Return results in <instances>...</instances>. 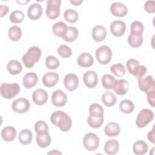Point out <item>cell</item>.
I'll use <instances>...</instances> for the list:
<instances>
[{"label":"cell","instance_id":"1","mask_svg":"<svg viewBox=\"0 0 155 155\" xmlns=\"http://www.w3.org/2000/svg\"><path fill=\"white\" fill-rule=\"evenodd\" d=\"M50 121L53 124L58 127L63 132L68 131L72 125V120L70 117L62 111L53 112L50 116Z\"/></svg>","mask_w":155,"mask_h":155},{"label":"cell","instance_id":"2","mask_svg":"<svg viewBox=\"0 0 155 155\" xmlns=\"http://www.w3.org/2000/svg\"><path fill=\"white\" fill-rule=\"evenodd\" d=\"M42 54L41 50L37 46H32L28 49L22 58L24 65L28 68H32L34 65L39 61Z\"/></svg>","mask_w":155,"mask_h":155},{"label":"cell","instance_id":"3","mask_svg":"<svg viewBox=\"0 0 155 155\" xmlns=\"http://www.w3.org/2000/svg\"><path fill=\"white\" fill-rule=\"evenodd\" d=\"M0 91L1 96L5 99H12L20 91V87L17 83H2L1 85Z\"/></svg>","mask_w":155,"mask_h":155},{"label":"cell","instance_id":"4","mask_svg":"<svg viewBox=\"0 0 155 155\" xmlns=\"http://www.w3.org/2000/svg\"><path fill=\"white\" fill-rule=\"evenodd\" d=\"M95 55L99 63L102 65H106L111 59L112 51L108 46L102 45L96 49Z\"/></svg>","mask_w":155,"mask_h":155},{"label":"cell","instance_id":"5","mask_svg":"<svg viewBox=\"0 0 155 155\" xmlns=\"http://www.w3.org/2000/svg\"><path fill=\"white\" fill-rule=\"evenodd\" d=\"M154 118V113L152 110L144 108L140 110L137 114L136 124L139 128H143L150 123Z\"/></svg>","mask_w":155,"mask_h":155},{"label":"cell","instance_id":"6","mask_svg":"<svg viewBox=\"0 0 155 155\" xmlns=\"http://www.w3.org/2000/svg\"><path fill=\"white\" fill-rule=\"evenodd\" d=\"M61 5V0H48L47 1L46 15L50 19L53 20L59 16Z\"/></svg>","mask_w":155,"mask_h":155},{"label":"cell","instance_id":"7","mask_svg":"<svg viewBox=\"0 0 155 155\" xmlns=\"http://www.w3.org/2000/svg\"><path fill=\"white\" fill-rule=\"evenodd\" d=\"M83 144L87 150L93 151L99 147V139L96 134L88 133L85 134L83 138Z\"/></svg>","mask_w":155,"mask_h":155},{"label":"cell","instance_id":"8","mask_svg":"<svg viewBox=\"0 0 155 155\" xmlns=\"http://www.w3.org/2000/svg\"><path fill=\"white\" fill-rule=\"evenodd\" d=\"M30 107V103L25 97H20L15 100L12 104L13 110L18 113H24L27 112Z\"/></svg>","mask_w":155,"mask_h":155},{"label":"cell","instance_id":"9","mask_svg":"<svg viewBox=\"0 0 155 155\" xmlns=\"http://www.w3.org/2000/svg\"><path fill=\"white\" fill-rule=\"evenodd\" d=\"M67 102V96L62 90H54L51 95V102L53 105L58 107L64 106Z\"/></svg>","mask_w":155,"mask_h":155},{"label":"cell","instance_id":"10","mask_svg":"<svg viewBox=\"0 0 155 155\" xmlns=\"http://www.w3.org/2000/svg\"><path fill=\"white\" fill-rule=\"evenodd\" d=\"M139 89L147 93L150 90L155 88V82L152 76L148 75L138 79Z\"/></svg>","mask_w":155,"mask_h":155},{"label":"cell","instance_id":"11","mask_svg":"<svg viewBox=\"0 0 155 155\" xmlns=\"http://www.w3.org/2000/svg\"><path fill=\"white\" fill-rule=\"evenodd\" d=\"M64 84L67 90L70 91L75 90L79 85V78L76 74L68 73L64 79Z\"/></svg>","mask_w":155,"mask_h":155},{"label":"cell","instance_id":"12","mask_svg":"<svg viewBox=\"0 0 155 155\" xmlns=\"http://www.w3.org/2000/svg\"><path fill=\"white\" fill-rule=\"evenodd\" d=\"M59 79V76L56 72L49 71L42 76V81L44 86L51 88L57 84Z\"/></svg>","mask_w":155,"mask_h":155},{"label":"cell","instance_id":"13","mask_svg":"<svg viewBox=\"0 0 155 155\" xmlns=\"http://www.w3.org/2000/svg\"><path fill=\"white\" fill-rule=\"evenodd\" d=\"M97 74L94 71H87L83 74L84 83L87 87L93 88L95 87L97 84Z\"/></svg>","mask_w":155,"mask_h":155},{"label":"cell","instance_id":"14","mask_svg":"<svg viewBox=\"0 0 155 155\" xmlns=\"http://www.w3.org/2000/svg\"><path fill=\"white\" fill-rule=\"evenodd\" d=\"M31 97L35 104L38 105H42L47 102L48 93L42 88H38L33 92Z\"/></svg>","mask_w":155,"mask_h":155},{"label":"cell","instance_id":"15","mask_svg":"<svg viewBox=\"0 0 155 155\" xmlns=\"http://www.w3.org/2000/svg\"><path fill=\"white\" fill-rule=\"evenodd\" d=\"M110 28L111 34L113 36L116 37H120L124 34L126 30V24L122 21H114L110 24Z\"/></svg>","mask_w":155,"mask_h":155},{"label":"cell","instance_id":"16","mask_svg":"<svg viewBox=\"0 0 155 155\" xmlns=\"http://www.w3.org/2000/svg\"><path fill=\"white\" fill-rule=\"evenodd\" d=\"M110 12L115 16L124 17L128 13L127 7L120 2H114L110 5Z\"/></svg>","mask_w":155,"mask_h":155},{"label":"cell","instance_id":"17","mask_svg":"<svg viewBox=\"0 0 155 155\" xmlns=\"http://www.w3.org/2000/svg\"><path fill=\"white\" fill-rule=\"evenodd\" d=\"M42 14V7L38 3L31 4L27 10V15L31 20H37L40 18Z\"/></svg>","mask_w":155,"mask_h":155},{"label":"cell","instance_id":"18","mask_svg":"<svg viewBox=\"0 0 155 155\" xmlns=\"http://www.w3.org/2000/svg\"><path fill=\"white\" fill-rule=\"evenodd\" d=\"M91 35L93 39L95 41L101 42L105 39L107 32L105 27L104 25H97L93 28Z\"/></svg>","mask_w":155,"mask_h":155},{"label":"cell","instance_id":"19","mask_svg":"<svg viewBox=\"0 0 155 155\" xmlns=\"http://www.w3.org/2000/svg\"><path fill=\"white\" fill-rule=\"evenodd\" d=\"M120 127L119 125L114 122H110L104 127V133L108 137H114L119 134Z\"/></svg>","mask_w":155,"mask_h":155},{"label":"cell","instance_id":"20","mask_svg":"<svg viewBox=\"0 0 155 155\" xmlns=\"http://www.w3.org/2000/svg\"><path fill=\"white\" fill-rule=\"evenodd\" d=\"M36 140L38 145L41 148H46L51 143V137L48 131L36 133Z\"/></svg>","mask_w":155,"mask_h":155},{"label":"cell","instance_id":"21","mask_svg":"<svg viewBox=\"0 0 155 155\" xmlns=\"http://www.w3.org/2000/svg\"><path fill=\"white\" fill-rule=\"evenodd\" d=\"M38 80V78L36 73L33 72H29L24 76L22 84L26 88H31L36 85Z\"/></svg>","mask_w":155,"mask_h":155},{"label":"cell","instance_id":"22","mask_svg":"<svg viewBox=\"0 0 155 155\" xmlns=\"http://www.w3.org/2000/svg\"><path fill=\"white\" fill-rule=\"evenodd\" d=\"M77 62L80 67H89L94 63L93 56L87 52L81 53L77 58Z\"/></svg>","mask_w":155,"mask_h":155},{"label":"cell","instance_id":"23","mask_svg":"<svg viewBox=\"0 0 155 155\" xmlns=\"http://www.w3.org/2000/svg\"><path fill=\"white\" fill-rule=\"evenodd\" d=\"M16 136V129L12 126H7L1 131V137L6 142H12Z\"/></svg>","mask_w":155,"mask_h":155},{"label":"cell","instance_id":"24","mask_svg":"<svg viewBox=\"0 0 155 155\" xmlns=\"http://www.w3.org/2000/svg\"><path fill=\"white\" fill-rule=\"evenodd\" d=\"M119 149V143L115 139H110L107 141L104 145V151L109 155L116 154Z\"/></svg>","mask_w":155,"mask_h":155},{"label":"cell","instance_id":"25","mask_svg":"<svg viewBox=\"0 0 155 155\" xmlns=\"http://www.w3.org/2000/svg\"><path fill=\"white\" fill-rule=\"evenodd\" d=\"M113 90L118 95L122 96L125 94L129 90V83L128 81L125 79L117 80L116 85Z\"/></svg>","mask_w":155,"mask_h":155},{"label":"cell","instance_id":"26","mask_svg":"<svg viewBox=\"0 0 155 155\" xmlns=\"http://www.w3.org/2000/svg\"><path fill=\"white\" fill-rule=\"evenodd\" d=\"M68 26L64 22H58L53 24L52 27V31L53 33L59 38H63L67 32Z\"/></svg>","mask_w":155,"mask_h":155},{"label":"cell","instance_id":"27","mask_svg":"<svg viewBox=\"0 0 155 155\" xmlns=\"http://www.w3.org/2000/svg\"><path fill=\"white\" fill-rule=\"evenodd\" d=\"M7 69L10 74L15 75L20 73L22 70V64L17 60L12 59L7 65Z\"/></svg>","mask_w":155,"mask_h":155},{"label":"cell","instance_id":"28","mask_svg":"<svg viewBox=\"0 0 155 155\" xmlns=\"http://www.w3.org/2000/svg\"><path fill=\"white\" fill-rule=\"evenodd\" d=\"M116 82L117 80L116 78L110 74H104L102 78V85L103 87L107 90L113 89L116 85Z\"/></svg>","mask_w":155,"mask_h":155},{"label":"cell","instance_id":"29","mask_svg":"<svg viewBox=\"0 0 155 155\" xmlns=\"http://www.w3.org/2000/svg\"><path fill=\"white\" fill-rule=\"evenodd\" d=\"M33 138V134L31 131L28 129H24L21 130L18 134L19 142L23 145H28L31 143Z\"/></svg>","mask_w":155,"mask_h":155},{"label":"cell","instance_id":"30","mask_svg":"<svg viewBox=\"0 0 155 155\" xmlns=\"http://www.w3.org/2000/svg\"><path fill=\"white\" fill-rule=\"evenodd\" d=\"M148 145L143 140L136 141L133 145V150L134 154L137 155H142L148 151Z\"/></svg>","mask_w":155,"mask_h":155},{"label":"cell","instance_id":"31","mask_svg":"<svg viewBox=\"0 0 155 155\" xmlns=\"http://www.w3.org/2000/svg\"><path fill=\"white\" fill-rule=\"evenodd\" d=\"M128 42L131 47H139L143 43L142 35H137L130 33L128 36Z\"/></svg>","mask_w":155,"mask_h":155},{"label":"cell","instance_id":"32","mask_svg":"<svg viewBox=\"0 0 155 155\" xmlns=\"http://www.w3.org/2000/svg\"><path fill=\"white\" fill-rule=\"evenodd\" d=\"M101 99L104 104L108 107H113L116 104L117 100L116 95L111 91L104 92L102 95Z\"/></svg>","mask_w":155,"mask_h":155},{"label":"cell","instance_id":"33","mask_svg":"<svg viewBox=\"0 0 155 155\" xmlns=\"http://www.w3.org/2000/svg\"><path fill=\"white\" fill-rule=\"evenodd\" d=\"M79 31L77 28L73 26H70L68 27L67 32L62 38V39L67 42H71L75 41L77 39Z\"/></svg>","mask_w":155,"mask_h":155},{"label":"cell","instance_id":"34","mask_svg":"<svg viewBox=\"0 0 155 155\" xmlns=\"http://www.w3.org/2000/svg\"><path fill=\"white\" fill-rule=\"evenodd\" d=\"M8 35L11 41H18L22 36V30L19 27L13 25L8 29Z\"/></svg>","mask_w":155,"mask_h":155},{"label":"cell","instance_id":"35","mask_svg":"<svg viewBox=\"0 0 155 155\" xmlns=\"http://www.w3.org/2000/svg\"><path fill=\"white\" fill-rule=\"evenodd\" d=\"M119 109L125 114L131 113L134 109L133 102L129 99H124L119 104Z\"/></svg>","mask_w":155,"mask_h":155},{"label":"cell","instance_id":"36","mask_svg":"<svg viewBox=\"0 0 155 155\" xmlns=\"http://www.w3.org/2000/svg\"><path fill=\"white\" fill-rule=\"evenodd\" d=\"M89 113L90 115L92 116L101 117L104 116V111L100 104L97 103H93L91 104L89 107Z\"/></svg>","mask_w":155,"mask_h":155},{"label":"cell","instance_id":"37","mask_svg":"<svg viewBox=\"0 0 155 155\" xmlns=\"http://www.w3.org/2000/svg\"><path fill=\"white\" fill-rule=\"evenodd\" d=\"M64 17L66 21L70 23H74L78 20L79 15L76 10L71 8H68L65 10Z\"/></svg>","mask_w":155,"mask_h":155},{"label":"cell","instance_id":"38","mask_svg":"<svg viewBox=\"0 0 155 155\" xmlns=\"http://www.w3.org/2000/svg\"><path fill=\"white\" fill-rule=\"evenodd\" d=\"M104 117H97L89 115L87 119V123L88 125L93 128H99L104 123Z\"/></svg>","mask_w":155,"mask_h":155},{"label":"cell","instance_id":"39","mask_svg":"<svg viewBox=\"0 0 155 155\" xmlns=\"http://www.w3.org/2000/svg\"><path fill=\"white\" fill-rule=\"evenodd\" d=\"M9 19L12 23L19 24L23 21L24 19V14L21 10H15L10 13Z\"/></svg>","mask_w":155,"mask_h":155},{"label":"cell","instance_id":"40","mask_svg":"<svg viewBox=\"0 0 155 155\" xmlns=\"http://www.w3.org/2000/svg\"><path fill=\"white\" fill-rule=\"evenodd\" d=\"M60 65L59 60L54 56H48L45 59V65L50 70L56 69Z\"/></svg>","mask_w":155,"mask_h":155},{"label":"cell","instance_id":"41","mask_svg":"<svg viewBox=\"0 0 155 155\" xmlns=\"http://www.w3.org/2000/svg\"><path fill=\"white\" fill-rule=\"evenodd\" d=\"M111 73L117 77L123 76L125 74V68L124 65L121 63H117L113 65L110 67Z\"/></svg>","mask_w":155,"mask_h":155},{"label":"cell","instance_id":"42","mask_svg":"<svg viewBox=\"0 0 155 155\" xmlns=\"http://www.w3.org/2000/svg\"><path fill=\"white\" fill-rule=\"evenodd\" d=\"M143 28V25L141 22L139 21H133L131 24L130 33L137 35H142Z\"/></svg>","mask_w":155,"mask_h":155},{"label":"cell","instance_id":"43","mask_svg":"<svg viewBox=\"0 0 155 155\" xmlns=\"http://www.w3.org/2000/svg\"><path fill=\"white\" fill-rule=\"evenodd\" d=\"M57 51L58 54L63 58H68L72 54L71 49L68 46L64 44L60 45Z\"/></svg>","mask_w":155,"mask_h":155},{"label":"cell","instance_id":"44","mask_svg":"<svg viewBox=\"0 0 155 155\" xmlns=\"http://www.w3.org/2000/svg\"><path fill=\"white\" fill-rule=\"evenodd\" d=\"M126 65L128 72L132 75H133L136 69L139 65V62L138 61L134 59H130L127 61Z\"/></svg>","mask_w":155,"mask_h":155},{"label":"cell","instance_id":"45","mask_svg":"<svg viewBox=\"0 0 155 155\" xmlns=\"http://www.w3.org/2000/svg\"><path fill=\"white\" fill-rule=\"evenodd\" d=\"M35 131L36 133L44 132V131H48V127L46 122L42 120L37 121L34 125Z\"/></svg>","mask_w":155,"mask_h":155},{"label":"cell","instance_id":"46","mask_svg":"<svg viewBox=\"0 0 155 155\" xmlns=\"http://www.w3.org/2000/svg\"><path fill=\"white\" fill-rule=\"evenodd\" d=\"M147 69L145 66L144 65H139L137 68L136 69L133 76H135L137 79H140L141 78L143 77V76L147 73Z\"/></svg>","mask_w":155,"mask_h":155},{"label":"cell","instance_id":"47","mask_svg":"<svg viewBox=\"0 0 155 155\" xmlns=\"http://www.w3.org/2000/svg\"><path fill=\"white\" fill-rule=\"evenodd\" d=\"M144 8L149 13H153L155 12V1L153 0L147 1L144 5Z\"/></svg>","mask_w":155,"mask_h":155},{"label":"cell","instance_id":"48","mask_svg":"<svg viewBox=\"0 0 155 155\" xmlns=\"http://www.w3.org/2000/svg\"><path fill=\"white\" fill-rule=\"evenodd\" d=\"M154 93H155V88H153L146 93L147 96V100H148V104L153 107H154V102H155Z\"/></svg>","mask_w":155,"mask_h":155},{"label":"cell","instance_id":"49","mask_svg":"<svg viewBox=\"0 0 155 155\" xmlns=\"http://www.w3.org/2000/svg\"><path fill=\"white\" fill-rule=\"evenodd\" d=\"M8 7L7 5H3L2 4L1 5V8H0V12H1V18L3 17L4 16H5L8 12Z\"/></svg>","mask_w":155,"mask_h":155},{"label":"cell","instance_id":"50","mask_svg":"<svg viewBox=\"0 0 155 155\" xmlns=\"http://www.w3.org/2000/svg\"><path fill=\"white\" fill-rule=\"evenodd\" d=\"M148 139L153 143H154V128L153 127L152 130L148 132L147 134Z\"/></svg>","mask_w":155,"mask_h":155},{"label":"cell","instance_id":"51","mask_svg":"<svg viewBox=\"0 0 155 155\" xmlns=\"http://www.w3.org/2000/svg\"><path fill=\"white\" fill-rule=\"evenodd\" d=\"M70 2L74 5H79L82 2V0H70Z\"/></svg>","mask_w":155,"mask_h":155},{"label":"cell","instance_id":"52","mask_svg":"<svg viewBox=\"0 0 155 155\" xmlns=\"http://www.w3.org/2000/svg\"><path fill=\"white\" fill-rule=\"evenodd\" d=\"M61 154L62 153H61V152L57 151L56 150H53L52 151H51L50 152H48V153H47V154Z\"/></svg>","mask_w":155,"mask_h":155}]
</instances>
